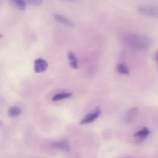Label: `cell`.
<instances>
[{
  "label": "cell",
  "instance_id": "obj_8",
  "mask_svg": "<svg viewBox=\"0 0 158 158\" xmlns=\"http://www.w3.org/2000/svg\"><path fill=\"white\" fill-rule=\"evenodd\" d=\"M72 93L69 92H63L58 94L52 97V100L54 101H57L70 97Z\"/></svg>",
  "mask_w": 158,
  "mask_h": 158
},
{
  "label": "cell",
  "instance_id": "obj_6",
  "mask_svg": "<svg viewBox=\"0 0 158 158\" xmlns=\"http://www.w3.org/2000/svg\"><path fill=\"white\" fill-rule=\"evenodd\" d=\"M9 4L14 8L19 11H23L26 7V3L24 0H8Z\"/></svg>",
  "mask_w": 158,
  "mask_h": 158
},
{
  "label": "cell",
  "instance_id": "obj_12",
  "mask_svg": "<svg viewBox=\"0 0 158 158\" xmlns=\"http://www.w3.org/2000/svg\"><path fill=\"white\" fill-rule=\"evenodd\" d=\"M26 3L32 6H39L41 5L43 0H24Z\"/></svg>",
  "mask_w": 158,
  "mask_h": 158
},
{
  "label": "cell",
  "instance_id": "obj_15",
  "mask_svg": "<svg viewBox=\"0 0 158 158\" xmlns=\"http://www.w3.org/2000/svg\"><path fill=\"white\" fill-rule=\"evenodd\" d=\"M65 0L70 1H78V0Z\"/></svg>",
  "mask_w": 158,
  "mask_h": 158
},
{
  "label": "cell",
  "instance_id": "obj_4",
  "mask_svg": "<svg viewBox=\"0 0 158 158\" xmlns=\"http://www.w3.org/2000/svg\"><path fill=\"white\" fill-rule=\"evenodd\" d=\"M51 146L53 148L60 149L65 152H69L70 150L68 142L66 139L62 140L58 142H52L51 143Z\"/></svg>",
  "mask_w": 158,
  "mask_h": 158
},
{
  "label": "cell",
  "instance_id": "obj_9",
  "mask_svg": "<svg viewBox=\"0 0 158 158\" xmlns=\"http://www.w3.org/2000/svg\"><path fill=\"white\" fill-rule=\"evenodd\" d=\"M21 112L18 107L13 106L10 108L8 111V114L10 117H14L19 114Z\"/></svg>",
  "mask_w": 158,
  "mask_h": 158
},
{
  "label": "cell",
  "instance_id": "obj_7",
  "mask_svg": "<svg viewBox=\"0 0 158 158\" xmlns=\"http://www.w3.org/2000/svg\"><path fill=\"white\" fill-rule=\"evenodd\" d=\"M149 133L148 129L146 127H144L141 130L136 132L133 136L138 137L139 141H142L147 137Z\"/></svg>",
  "mask_w": 158,
  "mask_h": 158
},
{
  "label": "cell",
  "instance_id": "obj_10",
  "mask_svg": "<svg viewBox=\"0 0 158 158\" xmlns=\"http://www.w3.org/2000/svg\"><path fill=\"white\" fill-rule=\"evenodd\" d=\"M118 72L122 74L128 75L129 71L127 67L124 64H120L117 66Z\"/></svg>",
  "mask_w": 158,
  "mask_h": 158
},
{
  "label": "cell",
  "instance_id": "obj_11",
  "mask_svg": "<svg viewBox=\"0 0 158 158\" xmlns=\"http://www.w3.org/2000/svg\"><path fill=\"white\" fill-rule=\"evenodd\" d=\"M138 110L137 107H134L131 109L128 112L127 115V120L130 121L132 120L133 118L136 115Z\"/></svg>",
  "mask_w": 158,
  "mask_h": 158
},
{
  "label": "cell",
  "instance_id": "obj_2",
  "mask_svg": "<svg viewBox=\"0 0 158 158\" xmlns=\"http://www.w3.org/2000/svg\"><path fill=\"white\" fill-rule=\"evenodd\" d=\"M101 112L100 108L97 107L92 112L85 116L79 122V124L83 125L93 122L98 117Z\"/></svg>",
  "mask_w": 158,
  "mask_h": 158
},
{
  "label": "cell",
  "instance_id": "obj_5",
  "mask_svg": "<svg viewBox=\"0 0 158 158\" xmlns=\"http://www.w3.org/2000/svg\"><path fill=\"white\" fill-rule=\"evenodd\" d=\"M53 16L57 21L68 27L74 26V23L66 17L58 13H54Z\"/></svg>",
  "mask_w": 158,
  "mask_h": 158
},
{
  "label": "cell",
  "instance_id": "obj_1",
  "mask_svg": "<svg viewBox=\"0 0 158 158\" xmlns=\"http://www.w3.org/2000/svg\"><path fill=\"white\" fill-rule=\"evenodd\" d=\"M140 14L148 17L158 19V6L150 5H142L137 8Z\"/></svg>",
  "mask_w": 158,
  "mask_h": 158
},
{
  "label": "cell",
  "instance_id": "obj_3",
  "mask_svg": "<svg viewBox=\"0 0 158 158\" xmlns=\"http://www.w3.org/2000/svg\"><path fill=\"white\" fill-rule=\"evenodd\" d=\"M48 67L47 62L44 59L38 58L36 59L34 63V71L37 73L45 71Z\"/></svg>",
  "mask_w": 158,
  "mask_h": 158
},
{
  "label": "cell",
  "instance_id": "obj_13",
  "mask_svg": "<svg viewBox=\"0 0 158 158\" xmlns=\"http://www.w3.org/2000/svg\"><path fill=\"white\" fill-rule=\"evenodd\" d=\"M70 66L74 69H77L78 68L77 66V59L72 60L70 63Z\"/></svg>",
  "mask_w": 158,
  "mask_h": 158
},
{
  "label": "cell",
  "instance_id": "obj_14",
  "mask_svg": "<svg viewBox=\"0 0 158 158\" xmlns=\"http://www.w3.org/2000/svg\"><path fill=\"white\" fill-rule=\"evenodd\" d=\"M68 59L71 61L76 59L75 55L72 52H69L68 54Z\"/></svg>",
  "mask_w": 158,
  "mask_h": 158
},
{
  "label": "cell",
  "instance_id": "obj_16",
  "mask_svg": "<svg viewBox=\"0 0 158 158\" xmlns=\"http://www.w3.org/2000/svg\"></svg>",
  "mask_w": 158,
  "mask_h": 158
}]
</instances>
